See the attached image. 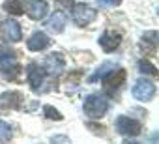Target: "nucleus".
Instances as JSON below:
<instances>
[{
  "instance_id": "f257e3e1",
  "label": "nucleus",
  "mask_w": 159,
  "mask_h": 144,
  "mask_svg": "<svg viewBox=\"0 0 159 144\" xmlns=\"http://www.w3.org/2000/svg\"><path fill=\"white\" fill-rule=\"evenodd\" d=\"M109 110V99L103 94H90L83 103V112L90 118H101Z\"/></svg>"
},
{
  "instance_id": "f03ea898",
  "label": "nucleus",
  "mask_w": 159,
  "mask_h": 144,
  "mask_svg": "<svg viewBox=\"0 0 159 144\" xmlns=\"http://www.w3.org/2000/svg\"><path fill=\"white\" fill-rule=\"evenodd\" d=\"M21 36H23V28L17 21L13 19H6L0 25V38H2L6 43H15V41H21Z\"/></svg>"
},
{
  "instance_id": "7ed1b4c3",
  "label": "nucleus",
  "mask_w": 159,
  "mask_h": 144,
  "mask_svg": "<svg viewBox=\"0 0 159 144\" xmlns=\"http://www.w3.org/2000/svg\"><path fill=\"white\" fill-rule=\"evenodd\" d=\"M96 17H98V11L88 4H73V21L79 26L90 25L92 21H96Z\"/></svg>"
},
{
  "instance_id": "20e7f679",
  "label": "nucleus",
  "mask_w": 159,
  "mask_h": 144,
  "mask_svg": "<svg viewBox=\"0 0 159 144\" xmlns=\"http://www.w3.org/2000/svg\"><path fill=\"white\" fill-rule=\"evenodd\" d=\"M131 94H133L135 99L148 103V101H152L153 96H155V86H153V83H150V81H146V79H139V81L135 83Z\"/></svg>"
},
{
  "instance_id": "39448f33",
  "label": "nucleus",
  "mask_w": 159,
  "mask_h": 144,
  "mask_svg": "<svg viewBox=\"0 0 159 144\" xmlns=\"http://www.w3.org/2000/svg\"><path fill=\"white\" fill-rule=\"evenodd\" d=\"M116 129L124 137H137V135H140L142 125H140V122H137L129 116H118L116 118Z\"/></svg>"
},
{
  "instance_id": "423d86ee",
  "label": "nucleus",
  "mask_w": 159,
  "mask_h": 144,
  "mask_svg": "<svg viewBox=\"0 0 159 144\" xmlns=\"http://www.w3.org/2000/svg\"><path fill=\"white\" fill-rule=\"evenodd\" d=\"M125 77H127L125 69H122V67H114L111 73L103 79V81H105V90H107L109 94H114V92L122 86V83H125Z\"/></svg>"
},
{
  "instance_id": "0eeeda50",
  "label": "nucleus",
  "mask_w": 159,
  "mask_h": 144,
  "mask_svg": "<svg viewBox=\"0 0 159 144\" xmlns=\"http://www.w3.org/2000/svg\"><path fill=\"white\" fill-rule=\"evenodd\" d=\"M26 73H28V83H30V88L32 90H39L41 84L45 83V77H47V71L45 67L38 65V64H28V69H26Z\"/></svg>"
},
{
  "instance_id": "6e6552de",
  "label": "nucleus",
  "mask_w": 159,
  "mask_h": 144,
  "mask_svg": "<svg viewBox=\"0 0 159 144\" xmlns=\"http://www.w3.org/2000/svg\"><path fill=\"white\" fill-rule=\"evenodd\" d=\"M25 11L28 13L30 19L39 21V19H43L47 15L49 6H47L45 0H28V2H25Z\"/></svg>"
},
{
  "instance_id": "1a4fd4ad",
  "label": "nucleus",
  "mask_w": 159,
  "mask_h": 144,
  "mask_svg": "<svg viewBox=\"0 0 159 144\" xmlns=\"http://www.w3.org/2000/svg\"><path fill=\"white\" fill-rule=\"evenodd\" d=\"M120 43H122V36H120L118 32L107 30V32H103V34L99 36V45H101V49H103L105 52L116 51V49L120 47Z\"/></svg>"
},
{
  "instance_id": "9d476101",
  "label": "nucleus",
  "mask_w": 159,
  "mask_h": 144,
  "mask_svg": "<svg viewBox=\"0 0 159 144\" xmlns=\"http://www.w3.org/2000/svg\"><path fill=\"white\" fill-rule=\"evenodd\" d=\"M66 23H67L66 13H64V11H54V13H51V17L47 19L45 28H47L49 32H52V34H60V32L66 28Z\"/></svg>"
},
{
  "instance_id": "9b49d317",
  "label": "nucleus",
  "mask_w": 159,
  "mask_h": 144,
  "mask_svg": "<svg viewBox=\"0 0 159 144\" xmlns=\"http://www.w3.org/2000/svg\"><path fill=\"white\" fill-rule=\"evenodd\" d=\"M45 65H47V67H45L47 73L58 75V73H62L64 67H66V60H64V56H62L60 52H52V54H49V56H47Z\"/></svg>"
},
{
  "instance_id": "f8f14e48",
  "label": "nucleus",
  "mask_w": 159,
  "mask_h": 144,
  "mask_svg": "<svg viewBox=\"0 0 159 144\" xmlns=\"http://www.w3.org/2000/svg\"><path fill=\"white\" fill-rule=\"evenodd\" d=\"M49 45H51V38H47V34H43V32H34V34L28 38V41H26V47H28L30 51H34V52L43 51V49H47Z\"/></svg>"
},
{
  "instance_id": "ddd939ff",
  "label": "nucleus",
  "mask_w": 159,
  "mask_h": 144,
  "mask_svg": "<svg viewBox=\"0 0 159 144\" xmlns=\"http://www.w3.org/2000/svg\"><path fill=\"white\" fill-rule=\"evenodd\" d=\"M0 103L6 105V109H19L21 103H23V94L21 92H4L2 96H0Z\"/></svg>"
},
{
  "instance_id": "4468645a",
  "label": "nucleus",
  "mask_w": 159,
  "mask_h": 144,
  "mask_svg": "<svg viewBox=\"0 0 159 144\" xmlns=\"http://www.w3.org/2000/svg\"><path fill=\"white\" fill-rule=\"evenodd\" d=\"M0 73H2V77H4L6 81L15 83V81L21 77V65H19V64H13V62L2 64V67H0Z\"/></svg>"
},
{
  "instance_id": "2eb2a0df",
  "label": "nucleus",
  "mask_w": 159,
  "mask_h": 144,
  "mask_svg": "<svg viewBox=\"0 0 159 144\" xmlns=\"http://www.w3.org/2000/svg\"><path fill=\"white\" fill-rule=\"evenodd\" d=\"M114 67H118L116 64H111V62H103L96 71H94V73L90 75V79H88V83H98V81H101V79H105L109 73H111V71L114 69Z\"/></svg>"
},
{
  "instance_id": "dca6fc26",
  "label": "nucleus",
  "mask_w": 159,
  "mask_h": 144,
  "mask_svg": "<svg viewBox=\"0 0 159 144\" xmlns=\"http://www.w3.org/2000/svg\"><path fill=\"white\" fill-rule=\"evenodd\" d=\"M2 8L11 15H23L25 13V0H6Z\"/></svg>"
},
{
  "instance_id": "f3484780",
  "label": "nucleus",
  "mask_w": 159,
  "mask_h": 144,
  "mask_svg": "<svg viewBox=\"0 0 159 144\" xmlns=\"http://www.w3.org/2000/svg\"><path fill=\"white\" fill-rule=\"evenodd\" d=\"M17 58V51L8 47V45H0V64H10Z\"/></svg>"
},
{
  "instance_id": "a211bd4d",
  "label": "nucleus",
  "mask_w": 159,
  "mask_h": 144,
  "mask_svg": "<svg viewBox=\"0 0 159 144\" xmlns=\"http://www.w3.org/2000/svg\"><path fill=\"white\" fill-rule=\"evenodd\" d=\"M142 45H148V49H150V52H153V51H157V32H146L144 36H142Z\"/></svg>"
},
{
  "instance_id": "6ab92c4d",
  "label": "nucleus",
  "mask_w": 159,
  "mask_h": 144,
  "mask_svg": "<svg viewBox=\"0 0 159 144\" xmlns=\"http://www.w3.org/2000/svg\"><path fill=\"white\" fill-rule=\"evenodd\" d=\"M139 71H140V73H146V75H157L155 65L152 62H148V60H140L139 62Z\"/></svg>"
},
{
  "instance_id": "aec40b11",
  "label": "nucleus",
  "mask_w": 159,
  "mask_h": 144,
  "mask_svg": "<svg viewBox=\"0 0 159 144\" xmlns=\"http://www.w3.org/2000/svg\"><path fill=\"white\" fill-rule=\"evenodd\" d=\"M43 112H45V116H47V118L56 120V122H60V120L64 118V116H62V114H60L54 107H51V105H45V107H43Z\"/></svg>"
},
{
  "instance_id": "412c9836",
  "label": "nucleus",
  "mask_w": 159,
  "mask_h": 144,
  "mask_svg": "<svg viewBox=\"0 0 159 144\" xmlns=\"http://www.w3.org/2000/svg\"><path fill=\"white\" fill-rule=\"evenodd\" d=\"M11 138V129L6 122L0 120V140H10Z\"/></svg>"
},
{
  "instance_id": "4be33fe9",
  "label": "nucleus",
  "mask_w": 159,
  "mask_h": 144,
  "mask_svg": "<svg viewBox=\"0 0 159 144\" xmlns=\"http://www.w3.org/2000/svg\"><path fill=\"white\" fill-rule=\"evenodd\" d=\"M86 127H88L92 133L99 135V137H103V135H105V129H103V125H99V124H92V122H88V124H86Z\"/></svg>"
},
{
  "instance_id": "5701e85b",
  "label": "nucleus",
  "mask_w": 159,
  "mask_h": 144,
  "mask_svg": "<svg viewBox=\"0 0 159 144\" xmlns=\"http://www.w3.org/2000/svg\"><path fill=\"white\" fill-rule=\"evenodd\" d=\"M96 2L103 8H116V6L122 4V0H96Z\"/></svg>"
},
{
  "instance_id": "b1692460",
  "label": "nucleus",
  "mask_w": 159,
  "mask_h": 144,
  "mask_svg": "<svg viewBox=\"0 0 159 144\" xmlns=\"http://www.w3.org/2000/svg\"><path fill=\"white\" fill-rule=\"evenodd\" d=\"M54 2H56L60 8H73L75 0H54Z\"/></svg>"
}]
</instances>
